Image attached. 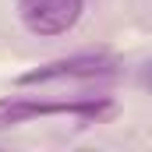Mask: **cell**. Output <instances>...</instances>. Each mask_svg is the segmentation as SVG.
<instances>
[{
  "instance_id": "3",
  "label": "cell",
  "mask_w": 152,
  "mask_h": 152,
  "mask_svg": "<svg viewBox=\"0 0 152 152\" xmlns=\"http://www.w3.org/2000/svg\"><path fill=\"white\" fill-rule=\"evenodd\" d=\"M117 71V60L110 53H75L64 60L39 64L18 78V85H46V81H64V78H110Z\"/></svg>"
},
{
  "instance_id": "1",
  "label": "cell",
  "mask_w": 152,
  "mask_h": 152,
  "mask_svg": "<svg viewBox=\"0 0 152 152\" xmlns=\"http://www.w3.org/2000/svg\"><path fill=\"white\" fill-rule=\"evenodd\" d=\"M117 106L106 96H81V99H28V96H11L0 99V127L25 124L36 117H71L78 124H99L110 120Z\"/></svg>"
},
{
  "instance_id": "2",
  "label": "cell",
  "mask_w": 152,
  "mask_h": 152,
  "mask_svg": "<svg viewBox=\"0 0 152 152\" xmlns=\"http://www.w3.org/2000/svg\"><path fill=\"white\" fill-rule=\"evenodd\" d=\"M85 0H18V18L32 36H64L78 25Z\"/></svg>"
},
{
  "instance_id": "4",
  "label": "cell",
  "mask_w": 152,
  "mask_h": 152,
  "mask_svg": "<svg viewBox=\"0 0 152 152\" xmlns=\"http://www.w3.org/2000/svg\"><path fill=\"white\" fill-rule=\"evenodd\" d=\"M149 88H152V67H149Z\"/></svg>"
}]
</instances>
